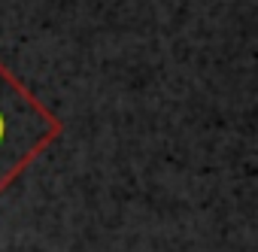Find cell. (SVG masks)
<instances>
[{
	"label": "cell",
	"instance_id": "cell-1",
	"mask_svg": "<svg viewBox=\"0 0 258 252\" xmlns=\"http://www.w3.org/2000/svg\"><path fill=\"white\" fill-rule=\"evenodd\" d=\"M61 134L64 121L0 64V195Z\"/></svg>",
	"mask_w": 258,
	"mask_h": 252
}]
</instances>
